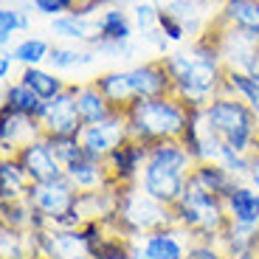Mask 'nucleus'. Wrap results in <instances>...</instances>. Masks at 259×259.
Here are the masks:
<instances>
[{"label": "nucleus", "instance_id": "obj_1", "mask_svg": "<svg viewBox=\"0 0 259 259\" xmlns=\"http://www.w3.org/2000/svg\"><path fill=\"white\" fill-rule=\"evenodd\" d=\"M161 59L172 76V93L183 99L192 110H203L217 93H223L228 68L223 65L211 31L192 39L189 48H175Z\"/></svg>", "mask_w": 259, "mask_h": 259}, {"label": "nucleus", "instance_id": "obj_2", "mask_svg": "<svg viewBox=\"0 0 259 259\" xmlns=\"http://www.w3.org/2000/svg\"><path fill=\"white\" fill-rule=\"evenodd\" d=\"M127 133L130 138L147 144L158 141H181L192 118V107L175 93L158 99H136L127 110Z\"/></svg>", "mask_w": 259, "mask_h": 259}, {"label": "nucleus", "instance_id": "obj_3", "mask_svg": "<svg viewBox=\"0 0 259 259\" xmlns=\"http://www.w3.org/2000/svg\"><path fill=\"white\" fill-rule=\"evenodd\" d=\"M192 169L194 158L189 155L183 141H158L149 147V158L138 186L155 200H161L163 206H175L189 186Z\"/></svg>", "mask_w": 259, "mask_h": 259}, {"label": "nucleus", "instance_id": "obj_4", "mask_svg": "<svg viewBox=\"0 0 259 259\" xmlns=\"http://www.w3.org/2000/svg\"><path fill=\"white\" fill-rule=\"evenodd\" d=\"M200 116L206 130H211L226 147L237 149L242 155L259 152V116L240 99L217 93L200 110Z\"/></svg>", "mask_w": 259, "mask_h": 259}, {"label": "nucleus", "instance_id": "obj_5", "mask_svg": "<svg viewBox=\"0 0 259 259\" xmlns=\"http://www.w3.org/2000/svg\"><path fill=\"white\" fill-rule=\"evenodd\" d=\"M118 203H116V217H113L110 231L121 237H141V234L158 231V228L175 226L172 206H163L152 194H147L138 183L133 186H116Z\"/></svg>", "mask_w": 259, "mask_h": 259}, {"label": "nucleus", "instance_id": "obj_6", "mask_svg": "<svg viewBox=\"0 0 259 259\" xmlns=\"http://www.w3.org/2000/svg\"><path fill=\"white\" fill-rule=\"evenodd\" d=\"M175 226L192 234V240H223V231L228 226L226 200L211 192L189 183L183 197L172 206Z\"/></svg>", "mask_w": 259, "mask_h": 259}, {"label": "nucleus", "instance_id": "obj_7", "mask_svg": "<svg viewBox=\"0 0 259 259\" xmlns=\"http://www.w3.org/2000/svg\"><path fill=\"white\" fill-rule=\"evenodd\" d=\"M217 42V51L223 57V65L228 71H242V73H259V37L245 34L240 28L223 26L220 20H214L208 28Z\"/></svg>", "mask_w": 259, "mask_h": 259}, {"label": "nucleus", "instance_id": "obj_8", "mask_svg": "<svg viewBox=\"0 0 259 259\" xmlns=\"http://www.w3.org/2000/svg\"><path fill=\"white\" fill-rule=\"evenodd\" d=\"M192 234L181 226H166L158 231L130 237V259H186Z\"/></svg>", "mask_w": 259, "mask_h": 259}, {"label": "nucleus", "instance_id": "obj_9", "mask_svg": "<svg viewBox=\"0 0 259 259\" xmlns=\"http://www.w3.org/2000/svg\"><path fill=\"white\" fill-rule=\"evenodd\" d=\"M26 200L31 203L34 211H39L51 226H57L62 217L76 211L79 192L71 186L68 178H59V181H48V183H31Z\"/></svg>", "mask_w": 259, "mask_h": 259}, {"label": "nucleus", "instance_id": "obj_10", "mask_svg": "<svg viewBox=\"0 0 259 259\" xmlns=\"http://www.w3.org/2000/svg\"><path fill=\"white\" fill-rule=\"evenodd\" d=\"M39 127H42V136L57 138V136H82L84 121L79 118L76 110V96H73V88L68 84L59 96H54L51 102H46L42 113H39Z\"/></svg>", "mask_w": 259, "mask_h": 259}, {"label": "nucleus", "instance_id": "obj_11", "mask_svg": "<svg viewBox=\"0 0 259 259\" xmlns=\"http://www.w3.org/2000/svg\"><path fill=\"white\" fill-rule=\"evenodd\" d=\"M149 147L152 144L138 141V138H127L121 147H116L110 155L104 158V166L110 172L113 186H133L141 181V172L147 166Z\"/></svg>", "mask_w": 259, "mask_h": 259}, {"label": "nucleus", "instance_id": "obj_12", "mask_svg": "<svg viewBox=\"0 0 259 259\" xmlns=\"http://www.w3.org/2000/svg\"><path fill=\"white\" fill-rule=\"evenodd\" d=\"M127 138H130L127 116H124V110H116L110 118H104V121L88 124V127L82 130L79 141H82V147H84V155L96 158V161H104V158L110 155L116 147H121Z\"/></svg>", "mask_w": 259, "mask_h": 259}, {"label": "nucleus", "instance_id": "obj_13", "mask_svg": "<svg viewBox=\"0 0 259 259\" xmlns=\"http://www.w3.org/2000/svg\"><path fill=\"white\" fill-rule=\"evenodd\" d=\"M14 158L20 161V166L26 169L31 183H48V181L65 178V163L57 158V152H54L51 141L46 136H39L37 141L26 144Z\"/></svg>", "mask_w": 259, "mask_h": 259}, {"label": "nucleus", "instance_id": "obj_14", "mask_svg": "<svg viewBox=\"0 0 259 259\" xmlns=\"http://www.w3.org/2000/svg\"><path fill=\"white\" fill-rule=\"evenodd\" d=\"M39 234V253L42 259H93V251L84 240L82 228H46Z\"/></svg>", "mask_w": 259, "mask_h": 259}, {"label": "nucleus", "instance_id": "obj_15", "mask_svg": "<svg viewBox=\"0 0 259 259\" xmlns=\"http://www.w3.org/2000/svg\"><path fill=\"white\" fill-rule=\"evenodd\" d=\"M127 71H130V82H133L136 99H158V96L172 93V76H169L161 57L141 59V62L130 65Z\"/></svg>", "mask_w": 259, "mask_h": 259}, {"label": "nucleus", "instance_id": "obj_16", "mask_svg": "<svg viewBox=\"0 0 259 259\" xmlns=\"http://www.w3.org/2000/svg\"><path fill=\"white\" fill-rule=\"evenodd\" d=\"M39 136H42V127L37 118L0 113V152L3 155H17L26 144L37 141Z\"/></svg>", "mask_w": 259, "mask_h": 259}, {"label": "nucleus", "instance_id": "obj_17", "mask_svg": "<svg viewBox=\"0 0 259 259\" xmlns=\"http://www.w3.org/2000/svg\"><path fill=\"white\" fill-rule=\"evenodd\" d=\"M71 88H73V96H76V110H79V118L84 121V127H88V124H99V121H104V118H110L113 113H116V107H113V104L107 102V96L93 84V79L71 82Z\"/></svg>", "mask_w": 259, "mask_h": 259}, {"label": "nucleus", "instance_id": "obj_18", "mask_svg": "<svg viewBox=\"0 0 259 259\" xmlns=\"http://www.w3.org/2000/svg\"><path fill=\"white\" fill-rule=\"evenodd\" d=\"M65 178L71 181V186L76 189L79 194L99 192V189L113 186L110 172H107L104 161H96V158H91V155H84V158H79V161L68 163V166H65Z\"/></svg>", "mask_w": 259, "mask_h": 259}, {"label": "nucleus", "instance_id": "obj_19", "mask_svg": "<svg viewBox=\"0 0 259 259\" xmlns=\"http://www.w3.org/2000/svg\"><path fill=\"white\" fill-rule=\"evenodd\" d=\"M136 34L138 31H136L133 17H130V9L113 3L96 17V37L93 39H102V42H133Z\"/></svg>", "mask_w": 259, "mask_h": 259}, {"label": "nucleus", "instance_id": "obj_20", "mask_svg": "<svg viewBox=\"0 0 259 259\" xmlns=\"http://www.w3.org/2000/svg\"><path fill=\"white\" fill-rule=\"evenodd\" d=\"M99 59V54L91 46H76V42H54L51 57H48V68L57 73H76L91 68Z\"/></svg>", "mask_w": 259, "mask_h": 259}, {"label": "nucleus", "instance_id": "obj_21", "mask_svg": "<svg viewBox=\"0 0 259 259\" xmlns=\"http://www.w3.org/2000/svg\"><path fill=\"white\" fill-rule=\"evenodd\" d=\"M226 211L231 223H245L259 228V192L248 181H240L226 197Z\"/></svg>", "mask_w": 259, "mask_h": 259}, {"label": "nucleus", "instance_id": "obj_22", "mask_svg": "<svg viewBox=\"0 0 259 259\" xmlns=\"http://www.w3.org/2000/svg\"><path fill=\"white\" fill-rule=\"evenodd\" d=\"M93 84L107 96V102H110L116 110H127L130 104L136 102V93H133V82H130L127 68H113V71L96 73V76H93Z\"/></svg>", "mask_w": 259, "mask_h": 259}, {"label": "nucleus", "instance_id": "obj_23", "mask_svg": "<svg viewBox=\"0 0 259 259\" xmlns=\"http://www.w3.org/2000/svg\"><path fill=\"white\" fill-rule=\"evenodd\" d=\"M51 34L59 42H76V46H91L96 37V17H84L79 12L62 14L51 20Z\"/></svg>", "mask_w": 259, "mask_h": 259}, {"label": "nucleus", "instance_id": "obj_24", "mask_svg": "<svg viewBox=\"0 0 259 259\" xmlns=\"http://www.w3.org/2000/svg\"><path fill=\"white\" fill-rule=\"evenodd\" d=\"M42 107H46V102H42L26 82L12 79V82L3 84V107H0V113H17V116L39 118Z\"/></svg>", "mask_w": 259, "mask_h": 259}, {"label": "nucleus", "instance_id": "obj_25", "mask_svg": "<svg viewBox=\"0 0 259 259\" xmlns=\"http://www.w3.org/2000/svg\"><path fill=\"white\" fill-rule=\"evenodd\" d=\"M189 183H192V186H197V189H203V192L217 194V197H223V200H226L228 194H231V189L237 186L240 181H237L228 169H223L220 163L200 161V163H194Z\"/></svg>", "mask_w": 259, "mask_h": 259}, {"label": "nucleus", "instance_id": "obj_26", "mask_svg": "<svg viewBox=\"0 0 259 259\" xmlns=\"http://www.w3.org/2000/svg\"><path fill=\"white\" fill-rule=\"evenodd\" d=\"M217 20L223 26L240 28L245 34L259 37V0H223Z\"/></svg>", "mask_w": 259, "mask_h": 259}, {"label": "nucleus", "instance_id": "obj_27", "mask_svg": "<svg viewBox=\"0 0 259 259\" xmlns=\"http://www.w3.org/2000/svg\"><path fill=\"white\" fill-rule=\"evenodd\" d=\"M28 181L26 169L20 166V161L14 155L0 158V203H12V200H26L28 194Z\"/></svg>", "mask_w": 259, "mask_h": 259}, {"label": "nucleus", "instance_id": "obj_28", "mask_svg": "<svg viewBox=\"0 0 259 259\" xmlns=\"http://www.w3.org/2000/svg\"><path fill=\"white\" fill-rule=\"evenodd\" d=\"M17 79H20V82H26L28 88L42 99V102H51L54 96H59V93L71 84L62 73L51 71L48 65H39V68H20V76Z\"/></svg>", "mask_w": 259, "mask_h": 259}, {"label": "nucleus", "instance_id": "obj_29", "mask_svg": "<svg viewBox=\"0 0 259 259\" xmlns=\"http://www.w3.org/2000/svg\"><path fill=\"white\" fill-rule=\"evenodd\" d=\"M51 48L54 42L39 34H26L23 39H17L9 54L14 57V62L20 68H39V65H48V57H51Z\"/></svg>", "mask_w": 259, "mask_h": 259}, {"label": "nucleus", "instance_id": "obj_30", "mask_svg": "<svg viewBox=\"0 0 259 259\" xmlns=\"http://www.w3.org/2000/svg\"><path fill=\"white\" fill-rule=\"evenodd\" d=\"M223 93L240 99L242 104H248V107L259 116V76H256V73L228 71L226 73V82H223Z\"/></svg>", "mask_w": 259, "mask_h": 259}, {"label": "nucleus", "instance_id": "obj_31", "mask_svg": "<svg viewBox=\"0 0 259 259\" xmlns=\"http://www.w3.org/2000/svg\"><path fill=\"white\" fill-rule=\"evenodd\" d=\"M0 256L3 259H34L28 231L0 226Z\"/></svg>", "mask_w": 259, "mask_h": 259}, {"label": "nucleus", "instance_id": "obj_32", "mask_svg": "<svg viewBox=\"0 0 259 259\" xmlns=\"http://www.w3.org/2000/svg\"><path fill=\"white\" fill-rule=\"evenodd\" d=\"M28 14L23 6H3L0 9V42H3V48L9 51V46H12V39L17 31H28Z\"/></svg>", "mask_w": 259, "mask_h": 259}, {"label": "nucleus", "instance_id": "obj_33", "mask_svg": "<svg viewBox=\"0 0 259 259\" xmlns=\"http://www.w3.org/2000/svg\"><path fill=\"white\" fill-rule=\"evenodd\" d=\"M256 226H245V223H231L228 220L226 231H223V248L226 251H245V248H256Z\"/></svg>", "mask_w": 259, "mask_h": 259}, {"label": "nucleus", "instance_id": "obj_34", "mask_svg": "<svg viewBox=\"0 0 259 259\" xmlns=\"http://www.w3.org/2000/svg\"><path fill=\"white\" fill-rule=\"evenodd\" d=\"M3 211V226L17 228V231H31V203L28 200H12V203H0Z\"/></svg>", "mask_w": 259, "mask_h": 259}, {"label": "nucleus", "instance_id": "obj_35", "mask_svg": "<svg viewBox=\"0 0 259 259\" xmlns=\"http://www.w3.org/2000/svg\"><path fill=\"white\" fill-rule=\"evenodd\" d=\"M130 17L136 23V31L138 34H147L152 28H158V17H161V3L155 0H138L130 6Z\"/></svg>", "mask_w": 259, "mask_h": 259}, {"label": "nucleus", "instance_id": "obj_36", "mask_svg": "<svg viewBox=\"0 0 259 259\" xmlns=\"http://www.w3.org/2000/svg\"><path fill=\"white\" fill-rule=\"evenodd\" d=\"M48 141H51L54 152H57V158L65 166L79 161V158H84V147H82V141H79V136H57V138H48Z\"/></svg>", "mask_w": 259, "mask_h": 259}, {"label": "nucleus", "instance_id": "obj_37", "mask_svg": "<svg viewBox=\"0 0 259 259\" xmlns=\"http://www.w3.org/2000/svg\"><path fill=\"white\" fill-rule=\"evenodd\" d=\"M93 259H130V245H127V237L110 231L107 240L93 251Z\"/></svg>", "mask_w": 259, "mask_h": 259}, {"label": "nucleus", "instance_id": "obj_38", "mask_svg": "<svg viewBox=\"0 0 259 259\" xmlns=\"http://www.w3.org/2000/svg\"><path fill=\"white\" fill-rule=\"evenodd\" d=\"M186 259H228V251L223 248V240H192Z\"/></svg>", "mask_w": 259, "mask_h": 259}, {"label": "nucleus", "instance_id": "obj_39", "mask_svg": "<svg viewBox=\"0 0 259 259\" xmlns=\"http://www.w3.org/2000/svg\"><path fill=\"white\" fill-rule=\"evenodd\" d=\"M220 166L228 169L237 181H248V172H251V155H242V152H237V149L226 147V152H223V158H220Z\"/></svg>", "mask_w": 259, "mask_h": 259}, {"label": "nucleus", "instance_id": "obj_40", "mask_svg": "<svg viewBox=\"0 0 259 259\" xmlns=\"http://www.w3.org/2000/svg\"><path fill=\"white\" fill-rule=\"evenodd\" d=\"M79 0H31V9L39 14V17H62V14H71L76 12Z\"/></svg>", "mask_w": 259, "mask_h": 259}, {"label": "nucleus", "instance_id": "obj_41", "mask_svg": "<svg viewBox=\"0 0 259 259\" xmlns=\"http://www.w3.org/2000/svg\"><path fill=\"white\" fill-rule=\"evenodd\" d=\"M158 28L163 31V37H166L172 46H181V42L189 39V31L183 28V23H178V20L172 17V14H166L163 9H161V17H158Z\"/></svg>", "mask_w": 259, "mask_h": 259}, {"label": "nucleus", "instance_id": "obj_42", "mask_svg": "<svg viewBox=\"0 0 259 259\" xmlns=\"http://www.w3.org/2000/svg\"><path fill=\"white\" fill-rule=\"evenodd\" d=\"M113 3H116V0H79L76 12L84 14V17H99V14H102L107 6H113Z\"/></svg>", "mask_w": 259, "mask_h": 259}, {"label": "nucleus", "instance_id": "obj_43", "mask_svg": "<svg viewBox=\"0 0 259 259\" xmlns=\"http://www.w3.org/2000/svg\"><path fill=\"white\" fill-rule=\"evenodd\" d=\"M14 57L9 51H3V57H0V79H3V84L9 82V79H12V71H14Z\"/></svg>", "mask_w": 259, "mask_h": 259}, {"label": "nucleus", "instance_id": "obj_44", "mask_svg": "<svg viewBox=\"0 0 259 259\" xmlns=\"http://www.w3.org/2000/svg\"><path fill=\"white\" fill-rule=\"evenodd\" d=\"M248 183L259 192V152L251 155V172H248Z\"/></svg>", "mask_w": 259, "mask_h": 259}, {"label": "nucleus", "instance_id": "obj_45", "mask_svg": "<svg viewBox=\"0 0 259 259\" xmlns=\"http://www.w3.org/2000/svg\"><path fill=\"white\" fill-rule=\"evenodd\" d=\"M228 259H259L256 248H245V251H228Z\"/></svg>", "mask_w": 259, "mask_h": 259}, {"label": "nucleus", "instance_id": "obj_46", "mask_svg": "<svg viewBox=\"0 0 259 259\" xmlns=\"http://www.w3.org/2000/svg\"><path fill=\"white\" fill-rule=\"evenodd\" d=\"M116 3H118V6H124V9H130L133 3H138V0H116Z\"/></svg>", "mask_w": 259, "mask_h": 259}, {"label": "nucleus", "instance_id": "obj_47", "mask_svg": "<svg viewBox=\"0 0 259 259\" xmlns=\"http://www.w3.org/2000/svg\"><path fill=\"white\" fill-rule=\"evenodd\" d=\"M256 251H259V234H256Z\"/></svg>", "mask_w": 259, "mask_h": 259}, {"label": "nucleus", "instance_id": "obj_48", "mask_svg": "<svg viewBox=\"0 0 259 259\" xmlns=\"http://www.w3.org/2000/svg\"><path fill=\"white\" fill-rule=\"evenodd\" d=\"M256 76H259V73H256Z\"/></svg>", "mask_w": 259, "mask_h": 259}]
</instances>
